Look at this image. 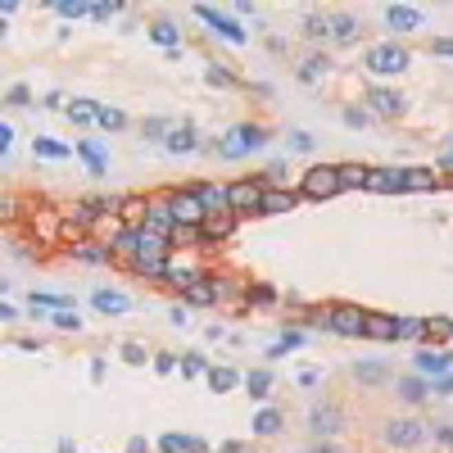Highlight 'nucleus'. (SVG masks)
Here are the masks:
<instances>
[{"mask_svg": "<svg viewBox=\"0 0 453 453\" xmlns=\"http://www.w3.org/2000/svg\"><path fill=\"white\" fill-rule=\"evenodd\" d=\"M340 191H345L340 168L317 163V168H308V173H304V195H308V200H331V195H340Z\"/></svg>", "mask_w": 453, "mask_h": 453, "instance_id": "f257e3e1", "label": "nucleus"}, {"mask_svg": "<svg viewBox=\"0 0 453 453\" xmlns=\"http://www.w3.org/2000/svg\"><path fill=\"white\" fill-rule=\"evenodd\" d=\"M263 140H268V136H263V127H249V123H245V127H236L231 136L218 140V154H222V159H245V154L259 150Z\"/></svg>", "mask_w": 453, "mask_h": 453, "instance_id": "f03ea898", "label": "nucleus"}, {"mask_svg": "<svg viewBox=\"0 0 453 453\" xmlns=\"http://www.w3.org/2000/svg\"><path fill=\"white\" fill-rule=\"evenodd\" d=\"M168 204H173V218H177V226H200L204 222V204H200V195L195 191H173L168 195Z\"/></svg>", "mask_w": 453, "mask_h": 453, "instance_id": "7ed1b4c3", "label": "nucleus"}, {"mask_svg": "<svg viewBox=\"0 0 453 453\" xmlns=\"http://www.w3.org/2000/svg\"><path fill=\"white\" fill-rule=\"evenodd\" d=\"M326 326L340 331V335H363L367 331V313H363V308H354V304H335L331 317H326Z\"/></svg>", "mask_w": 453, "mask_h": 453, "instance_id": "20e7f679", "label": "nucleus"}, {"mask_svg": "<svg viewBox=\"0 0 453 453\" xmlns=\"http://www.w3.org/2000/svg\"><path fill=\"white\" fill-rule=\"evenodd\" d=\"M195 14H200V19H204L209 28H213V32L222 36V41H231V45H240V41H245V28H240L236 19H226V14L209 10V5H195Z\"/></svg>", "mask_w": 453, "mask_h": 453, "instance_id": "39448f33", "label": "nucleus"}, {"mask_svg": "<svg viewBox=\"0 0 453 453\" xmlns=\"http://www.w3.org/2000/svg\"><path fill=\"white\" fill-rule=\"evenodd\" d=\"M263 195H268V186L236 182L231 186V213H254V209H263Z\"/></svg>", "mask_w": 453, "mask_h": 453, "instance_id": "423d86ee", "label": "nucleus"}, {"mask_svg": "<svg viewBox=\"0 0 453 453\" xmlns=\"http://www.w3.org/2000/svg\"><path fill=\"white\" fill-rule=\"evenodd\" d=\"M367 68H372V73H403V68H408V54H403L399 45H377V50L367 54Z\"/></svg>", "mask_w": 453, "mask_h": 453, "instance_id": "0eeeda50", "label": "nucleus"}, {"mask_svg": "<svg viewBox=\"0 0 453 453\" xmlns=\"http://www.w3.org/2000/svg\"><path fill=\"white\" fill-rule=\"evenodd\" d=\"M386 440H390V444H399V449H412V444H421V440H426V426H421V421H412V417L390 421Z\"/></svg>", "mask_w": 453, "mask_h": 453, "instance_id": "6e6552de", "label": "nucleus"}, {"mask_svg": "<svg viewBox=\"0 0 453 453\" xmlns=\"http://www.w3.org/2000/svg\"><path fill=\"white\" fill-rule=\"evenodd\" d=\"M145 226H150V231H159V236H168V240H173V231H177L173 204H168V200H154V204L145 209Z\"/></svg>", "mask_w": 453, "mask_h": 453, "instance_id": "1a4fd4ad", "label": "nucleus"}, {"mask_svg": "<svg viewBox=\"0 0 453 453\" xmlns=\"http://www.w3.org/2000/svg\"><path fill=\"white\" fill-rule=\"evenodd\" d=\"M200 195L204 213H231V186H191Z\"/></svg>", "mask_w": 453, "mask_h": 453, "instance_id": "9d476101", "label": "nucleus"}, {"mask_svg": "<svg viewBox=\"0 0 453 453\" xmlns=\"http://www.w3.org/2000/svg\"><path fill=\"white\" fill-rule=\"evenodd\" d=\"M222 295H226V286L213 281V277H195L191 286H186V304H213V299H222Z\"/></svg>", "mask_w": 453, "mask_h": 453, "instance_id": "9b49d317", "label": "nucleus"}, {"mask_svg": "<svg viewBox=\"0 0 453 453\" xmlns=\"http://www.w3.org/2000/svg\"><path fill=\"white\" fill-rule=\"evenodd\" d=\"M367 191H377V195L403 191V168H372L367 173Z\"/></svg>", "mask_w": 453, "mask_h": 453, "instance_id": "f8f14e48", "label": "nucleus"}, {"mask_svg": "<svg viewBox=\"0 0 453 453\" xmlns=\"http://www.w3.org/2000/svg\"><path fill=\"white\" fill-rule=\"evenodd\" d=\"M231 226H236V213H209L204 222H200V240H226Z\"/></svg>", "mask_w": 453, "mask_h": 453, "instance_id": "ddd939ff", "label": "nucleus"}, {"mask_svg": "<svg viewBox=\"0 0 453 453\" xmlns=\"http://www.w3.org/2000/svg\"><path fill=\"white\" fill-rule=\"evenodd\" d=\"M386 23H390V28H399V32H412V28H421V10H412V5H390Z\"/></svg>", "mask_w": 453, "mask_h": 453, "instance_id": "4468645a", "label": "nucleus"}, {"mask_svg": "<svg viewBox=\"0 0 453 453\" xmlns=\"http://www.w3.org/2000/svg\"><path fill=\"white\" fill-rule=\"evenodd\" d=\"M308 421H313L317 435H335L340 431V408H322V403H317V408L308 412Z\"/></svg>", "mask_w": 453, "mask_h": 453, "instance_id": "2eb2a0df", "label": "nucleus"}, {"mask_svg": "<svg viewBox=\"0 0 453 453\" xmlns=\"http://www.w3.org/2000/svg\"><path fill=\"white\" fill-rule=\"evenodd\" d=\"M367 100H372V109H377V114H386V118H394V114L403 109V96H399V91H386V87L372 91Z\"/></svg>", "mask_w": 453, "mask_h": 453, "instance_id": "dca6fc26", "label": "nucleus"}, {"mask_svg": "<svg viewBox=\"0 0 453 453\" xmlns=\"http://www.w3.org/2000/svg\"><path fill=\"white\" fill-rule=\"evenodd\" d=\"M295 204H299V195H295V191H268V195H263V213H291Z\"/></svg>", "mask_w": 453, "mask_h": 453, "instance_id": "f3484780", "label": "nucleus"}, {"mask_svg": "<svg viewBox=\"0 0 453 453\" xmlns=\"http://www.w3.org/2000/svg\"><path fill=\"white\" fill-rule=\"evenodd\" d=\"M91 299H96V308H100V313H127V304H131L123 291H96Z\"/></svg>", "mask_w": 453, "mask_h": 453, "instance_id": "a211bd4d", "label": "nucleus"}, {"mask_svg": "<svg viewBox=\"0 0 453 453\" xmlns=\"http://www.w3.org/2000/svg\"><path fill=\"white\" fill-rule=\"evenodd\" d=\"M363 335H372V340H394V317L367 313V331H363Z\"/></svg>", "mask_w": 453, "mask_h": 453, "instance_id": "6ab92c4d", "label": "nucleus"}, {"mask_svg": "<svg viewBox=\"0 0 453 453\" xmlns=\"http://www.w3.org/2000/svg\"><path fill=\"white\" fill-rule=\"evenodd\" d=\"M426 335V317H394V340H421Z\"/></svg>", "mask_w": 453, "mask_h": 453, "instance_id": "aec40b11", "label": "nucleus"}, {"mask_svg": "<svg viewBox=\"0 0 453 453\" xmlns=\"http://www.w3.org/2000/svg\"><path fill=\"white\" fill-rule=\"evenodd\" d=\"M403 191H435V173H426V168H403Z\"/></svg>", "mask_w": 453, "mask_h": 453, "instance_id": "412c9836", "label": "nucleus"}, {"mask_svg": "<svg viewBox=\"0 0 453 453\" xmlns=\"http://www.w3.org/2000/svg\"><path fill=\"white\" fill-rule=\"evenodd\" d=\"M204 444L195 435H163V453H200Z\"/></svg>", "mask_w": 453, "mask_h": 453, "instance_id": "4be33fe9", "label": "nucleus"}, {"mask_svg": "<svg viewBox=\"0 0 453 453\" xmlns=\"http://www.w3.org/2000/svg\"><path fill=\"white\" fill-rule=\"evenodd\" d=\"M73 254L82 263H109V245H96V240H82V245H73Z\"/></svg>", "mask_w": 453, "mask_h": 453, "instance_id": "5701e85b", "label": "nucleus"}, {"mask_svg": "<svg viewBox=\"0 0 453 453\" xmlns=\"http://www.w3.org/2000/svg\"><path fill=\"white\" fill-rule=\"evenodd\" d=\"M77 150H82V159H87V168H91L96 177L105 173V150H100V140H82Z\"/></svg>", "mask_w": 453, "mask_h": 453, "instance_id": "b1692460", "label": "nucleus"}, {"mask_svg": "<svg viewBox=\"0 0 453 453\" xmlns=\"http://www.w3.org/2000/svg\"><path fill=\"white\" fill-rule=\"evenodd\" d=\"M331 36H335V41H354V36H358V19L335 14V19H331Z\"/></svg>", "mask_w": 453, "mask_h": 453, "instance_id": "393cba45", "label": "nucleus"}, {"mask_svg": "<svg viewBox=\"0 0 453 453\" xmlns=\"http://www.w3.org/2000/svg\"><path fill=\"white\" fill-rule=\"evenodd\" d=\"M254 431H259V435H277L281 431V412L277 408H263L259 417H254Z\"/></svg>", "mask_w": 453, "mask_h": 453, "instance_id": "a878e982", "label": "nucleus"}, {"mask_svg": "<svg viewBox=\"0 0 453 453\" xmlns=\"http://www.w3.org/2000/svg\"><path fill=\"white\" fill-rule=\"evenodd\" d=\"M150 36H154V41H159V45H168V50H173L177 41H182V32H177L173 23H154V28H150Z\"/></svg>", "mask_w": 453, "mask_h": 453, "instance_id": "bb28decb", "label": "nucleus"}, {"mask_svg": "<svg viewBox=\"0 0 453 453\" xmlns=\"http://www.w3.org/2000/svg\"><path fill=\"white\" fill-rule=\"evenodd\" d=\"M209 386H213L218 394H222V390H231V386H236V372H231V367H213V372H209Z\"/></svg>", "mask_w": 453, "mask_h": 453, "instance_id": "cd10ccee", "label": "nucleus"}, {"mask_svg": "<svg viewBox=\"0 0 453 453\" xmlns=\"http://www.w3.org/2000/svg\"><path fill=\"white\" fill-rule=\"evenodd\" d=\"M322 73H326V59H322V54H308V59H304V68H299L304 82H317Z\"/></svg>", "mask_w": 453, "mask_h": 453, "instance_id": "c85d7f7f", "label": "nucleus"}, {"mask_svg": "<svg viewBox=\"0 0 453 453\" xmlns=\"http://www.w3.org/2000/svg\"><path fill=\"white\" fill-rule=\"evenodd\" d=\"M304 345V331H286L277 340V345H272V358H281V354H291V349H299Z\"/></svg>", "mask_w": 453, "mask_h": 453, "instance_id": "c756f323", "label": "nucleus"}, {"mask_svg": "<svg viewBox=\"0 0 453 453\" xmlns=\"http://www.w3.org/2000/svg\"><path fill=\"white\" fill-rule=\"evenodd\" d=\"M168 150H173V154H182V150H195V131H191V127L173 131V136H168Z\"/></svg>", "mask_w": 453, "mask_h": 453, "instance_id": "7c9ffc66", "label": "nucleus"}, {"mask_svg": "<svg viewBox=\"0 0 453 453\" xmlns=\"http://www.w3.org/2000/svg\"><path fill=\"white\" fill-rule=\"evenodd\" d=\"M367 173H372V168H358V163H345V168H340V182H345V186H367Z\"/></svg>", "mask_w": 453, "mask_h": 453, "instance_id": "2f4dec72", "label": "nucleus"}, {"mask_svg": "<svg viewBox=\"0 0 453 453\" xmlns=\"http://www.w3.org/2000/svg\"><path fill=\"white\" fill-rule=\"evenodd\" d=\"M426 335H431V340H449L453 322H449V317H426Z\"/></svg>", "mask_w": 453, "mask_h": 453, "instance_id": "473e14b6", "label": "nucleus"}, {"mask_svg": "<svg viewBox=\"0 0 453 453\" xmlns=\"http://www.w3.org/2000/svg\"><path fill=\"white\" fill-rule=\"evenodd\" d=\"M417 367L421 372H449V354H421Z\"/></svg>", "mask_w": 453, "mask_h": 453, "instance_id": "72a5a7b5", "label": "nucleus"}, {"mask_svg": "<svg viewBox=\"0 0 453 453\" xmlns=\"http://www.w3.org/2000/svg\"><path fill=\"white\" fill-rule=\"evenodd\" d=\"M399 394H403L408 403H417V399H426V386H421L417 377H408V381H399Z\"/></svg>", "mask_w": 453, "mask_h": 453, "instance_id": "f704fd0d", "label": "nucleus"}, {"mask_svg": "<svg viewBox=\"0 0 453 453\" xmlns=\"http://www.w3.org/2000/svg\"><path fill=\"white\" fill-rule=\"evenodd\" d=\"M268 390H272V377H268V372H249V394H254V399H263Z\"/></svg>", "mask_w": 453, "mask_h": 453, "instance_id": "c9c22d12", "label": "nucleus"}, {"mask_svg": "<svg viewBox=\"0 0 453 453\" xmlns=\"http://www.w3.org/2000/svg\"><path fill=\"white\" fill-rule=\"evenodd\" d=\"M96 123H100V127H109V131H114V127H123V114H118V109H105V105H96Z\"/></svg>", "mask_w": 453, "mask_h": 453, "instance_id": "e433bc0d", "label": "nucleus"}, {"mask_svg": "<svg viewBox=\"0 0 453 453\" xmlns=\"http://www.w3.org/2000/svg\"><path fill=\"white\" fill-rule=\"evenodd\" d=\"M36 154H41V159H64L68 145H59V140H36Z\"/></svg>", "mask_w": 453, "mask_h": 453, "instance_id": "4c0bfd02", "label": "nucleus"}, {"mask_svg": "<svg viewBox=\"0 0 453 453\" xmlns=\"http://www.w3.org/2000/svg\"><path fill=\"white\" fill-rule=\"evenodd\" d=\"M168 281H173V286H182V291H186V286H191V281H195V272H186V268H177V263H168Z\"/></svg>", "mask_w": 453, "mask_h": 453, "instance_id": "58836bf2", "label": "nucleus"}, {"mask_svg": "<svg viewBox=\"0 0 453 453\" xmlns=\"http://www.w3.org/2000/svg\"><path fill=\"white\" fill-rule=\"evenodd\" d=\"M381 377H386V367H381V363H367V367H358V381H367V386H377Z\"/></svg>", "mask_w": 453, "mask_h": 453, "instance_id": "ea45409f", "label": "nucleus"}, {"mask_svg": "<svg viewBox=\"0 0 453 453\" xmlns=\"http://www.w3.org/2000/svg\"><path fill=\"white\" fill-rule=\"evenodd\" d=\"M54 10L64 14V19H82V14H91L87 5H77V0H59V5H54Z\"/></svg>", "mask_w": 453, "mask_h": 453, "instance_id": "a19ab883", "label": "nucleus"}, {"mask_svg": "<svg viewBox=\"0 0 453 453\" xmlns=\"http://www.w3.org/2000/svg\"><path fill=\"white\" fill-rule=\"evenodd\" d=\"M68 118H73V123H87V118H96V105H68Z\"/></svg>", "mask_w": 453, "mask_h": 453, "instance_id": "79ce46f5", "label": "nucleus"}, {"mask_svg": "<svg viewBox=\"0 0 453 453\" xmlns=\"http://www.w3.org/2000/svg\"><path fill=\"white\" fill-rule=\"evenodd\" d=\"M54 326H59V331H77L82 322H77V317H73V313L64 308V313H54Z\"/></svg>", "mask_w": 453, "mask_h": 453, "instance_id": "37998d69", "label": "nucleus"}, {"mask_svg": "<svg viewBox=\"0 0 453 453\" xmlns=\"http://www.w3.org/2000/svg\"><path fill=\"white\" fill-rule=\"evenodd\" d=\"M182 372H186V377H200V372H204V358H186Z\"/></svg>", "mask_w": 453, "mask_h": 453, "instance_id": "c03bdc74", "label": "nucleus"}, {"mask_svg": "<svg viewBox=\"0 0 453 453\" xmlns=\"http://www.w3.org/2000/svg\"><path fill=\"white\" fill-rule=\"evenodd\" d=\"M91 14H96V19H114V14H118V5H114V0H109V5H91Z\"/></svg>", "mask_w": 453, "mask_h": 453, "instance_id": "a18cd8bd", "label": "nucleus"}, {"mask_svg": "<svg viewBox=\"0 0 453 453\" xmlns=\"http://www.w3.org/2000/svg\"><path fill=\"white\" fill-rule=\"evenodd\" d=\"M435 54H449L453 59V36H440V41H435Z\"/></svg>", "mask_w": 453, "mask_h": 453, "instance_id": "49530a36", "label": "nucleus"}, {"mask_svg": "<svg viewBox=\"0 0 453 453\" xmlns=\"http://www.w3.org/2000/svg\"><path fill=\"white\" fill-rule=\"evenodd\" d=\"M10 105H28V87H14L10 91Z\"/></svg>", "mask_w": 453, "mask_h": 453, "instance_id": "de8ad7c7", "label": "nucleus"}, {"mask_svg": "<svg viewBox=\"0 0 453 453\" xmlns=\"http://www.w3.org/2000/svg\"><path fill=\"white\" fill-rule=\"evenodd\" d=\"M435 394H453V377H444L440 386H435Z\"/></svg>", "mask_w": 453, "mask_h": 453, "instance_id": "09e8293b", "label": "nucleus"}, {"mask_svg": "<svg viewBox=\"0 0 453 453\" xmlns=\"http://www.w3.org/2000/svg\"><path fill=\"white\" fill-rule=\"evenodd\" d=\"M317 453H331V449H317Z\"/></svg>", "mask_w": 453, "mask_h": 453, "instance_id": "8fccbe9b", "label": "nucleus"}, {"mask_svg": "<svg viewBox=\"0 0 453 453\" xmlns=\"http://www.w3.org/2000/svg\"><path fill=\"white\" fill-rule=\"evenodd\" d=\"M449 150H453V136H449Z\"/></svg>", "mask_w": 453, "mask_h": 453, "instance_id": "3c124183", "label": "nucleus"}]
</instances>
